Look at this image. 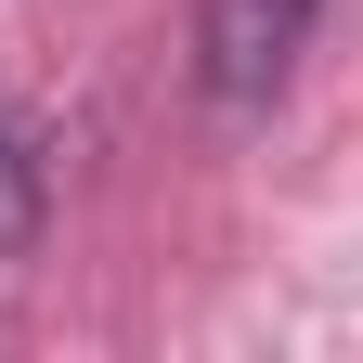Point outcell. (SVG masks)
I'll return each mask as SVG.
<instances>
[{"label": "cell", "mask_w": 363, "mask_h": 363, "mask_svg": "<svg viewBox=\"0 0 363 363\" xmlns=\"http://www.w3.org/2000/svg\"><path fill=\"white\" fill-rule=\"evenodd\" d=\"M311 13H325V0H195V104L208 117H259L272 91L298 78Z\"/></svg>", "instance_id": "cell-1"}, {"label": "cell", "mask_w": 363, "mask_h": 363, "mask_svg": "<svg viewBox=\"0 0 363 363\" xmlns=\"http://www.w3.org/2000/svg\"><path fill=\"white\" fill-rule=\"evenodd\" d=\"M39 220H52V156H39L26 104H0V272L39 247Z\"/></svg>", "instance_id": "cell-2"}]
</instances>
